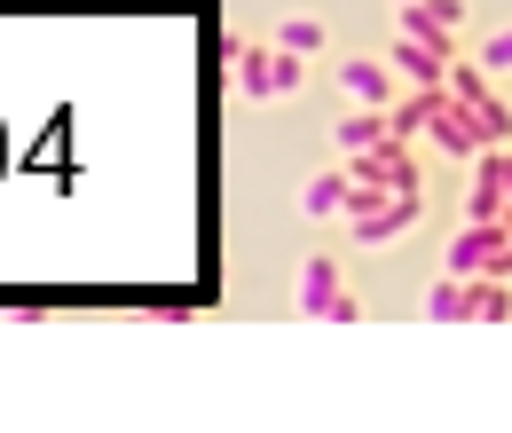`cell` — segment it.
I'll return each instance as SVG.
<instances>
[{"instance_id":"17","label":"cell","mask_w":512,"mask_h":433,"mask_svg":"<svg viewBox=\"0 0 512 433\" xmlns=\"http://www.w3.org/2000/svg\"><path fill=\"white\" fill-rule=\"evenodd\" d=\"M497 221H505V237H512V205H505V213H497Z\"/></svg>"},{"instance_id":"6","label":"cell","mask_w":512,"mask_h":433,"mask_svg":"<svg viewBox=\"0 0 512 433\" xmlns=\"http://www.w3.org/2000/svg\"><path fill=\"white\" fill-rule=\"evenodd\" d=\"M347 182H355V189H418V158L386 134V142H371V150L347 158Z\"/></svg>"},{"instance_id":"16","label":"cell","mask_w":512,"mask_h":433,"mask_svg":"<svg viewBox=\"0 0 512 433\" xmlns=\"http://www.w3.org/2000/svg\"><path fill=\"white\" fill-rule=\"evenodd\" d=\"M505 205H512V150H505Z\"/></svg>"},{"instance_id":"3","label":"cell","mask_w":512,"mask_h":433,"mask_svg":"<svg viewBox=\"0 0 512 433\" xmlns=\"http://www.w3.org/2000/svg\"><path fill=\"white\" fill-rule=\"evenodd\" d=\"M449 95L481 119V134H489V150H512V103L497 95V79L481 71V63H449Z\"/></svg>"},{"instance_id":"13","label":"cell","mask_w":512,"mask_h":433,"mask_svg":"<svg viewBox=\"0 0 512 433\" xmlns=\"http://www.w3.org/2000/svg\"><path fill=\"white\" fill-rule=\"evenodd\" d=\"M512 315V276H473V323H505Z\"/></svg>"},{"instance_id":"19","label":"cell","mask_w":512,"mask_h":433,"mask_svg":"<svg viewBox=\"0 0 512 433\" xmlns=\"http://www.w3.org/2000/svg\"><path fill=\"white\" fill-rule=\"evenodd\" d=\"M394 8H402V0H394Z\"/></svg>"},{"instance_id":"10","label":"cell","mask_w":512,"mask_h":433,"mask_svg":"<svg viewBox=\"0 0 512 433\" xmlns=\"http://www.w3.org/2000/svg\"><path fill=\"white\" fill-rule=\"evenodd\" d=\"M300 213H308V221H339V213H347V166L308 174V182H300Z\"/></svg>"},{"instance_id":"1","label":"cell","mask_w":512,"mask_h":433,"mask_svg":"<svg viewBox=\"0 0 512 433\" xmlns=\"http://www.w3.org/2000/svg\"><path fill=\"white\" fill-rule=\"evenodd\" d=\"M229 71H237V87L253 103H292L300 79H308V56H292L276 40H229Z\"/></svg>"},{"instance_id":"14","label":"cell","mask_w":512,"mask_h":433,"mask_svg":"<svg viewBox=\"0 0 512 433\" xmlns=\"http://www.w3.org/2000/svg\"><path fill=\"white\" fill-rule=\"evenodd\" d=\"M276 48H292V56H323V16H284V24H276Z\"/></svg>"},{"instance_id":"2","label":"cell","mask_w":512,"mask_h":433,"mask_svg":"<svg viewBox=\"0 0 512 433\" xmlns=\"http://www.w3.org/2000/svg\"><path fill=\"white\" fill-rule=\"evenodd\" d=\"M418 142H434V150H442V158H457V166H473V158L489 150L481 119H473V111H465V103H457L449 87L434 95V103H426V126H418Z\"/></svg>"},{"instance_id":"7","label":"cell","mask_w":512,"mask_h":433,"mask_svg":"<svg viewBox=\"0 0 512 433\" xmlns=\"http://www.w3.org/2000/svg\"><path fill=\"white\" fill-rule=\"evenodd\" d=\"M402 32L449 56V40L465 32V0H402Z\"/></svg>"},{"instance_id":"11","label":"cell","mask_w":512,"mask_h":433,"mask_svg":"<svg viewBox=\"0 0 512 433\" xmlns=\"http://www.w3.org/2000/svg\"><path fill=\"white\" fill-rule=\"evenodd\" d=\"M426 323H473V276H434L426 284Z\"/></svg>"},{"instance_id":"18","label":"cell","mask_w":512,"mask_h":433,"mask_svg":"<svg viewBox=\"0 0 512 433\" xmlns=\"http://www.w3.org/2000/svg\"><path fill=\"white\" fill-rule=\"evenodd\" d=\"M505 276H512V260H505Z\"/></svg>"},{"instance_id":"4","label":"cell","mask_w":512,"mask_h":433,"mask_svg":"<svg viewBox=\"0 0 512 433\" xmlns=\"http://www.w3.org/2000/svg\"><path fill=\"white\" fill-rule=\"evenodd\" d=\"M292 308L308 315V323H363V300H347V284H339V260H300V292H292Z\"/></svg>"},{"instance_id":"12","label":"cell","mask_w":512,"mask_h":433,"mask_svg":"<svg viewBox=\"0 0 512 433\" xmlns=\"http://www.w3.org/2000/svg\"><path fill=\"white\" fill-rule=\"evenodd\" d=\"M371 142H386V111H363V103H355V111L339 119V150L355 158V150H371Z\"/></svg>"},{"instance_id":"15","label":"cell","mask_w":512,"mask_h":433,"mask_svg":"<svg viewBox=\"0 0 512 433\" xmlns=\"http://www.w3.org/2000/svg\"><path fill=\"white\" fill-rule=\"evenodd\" d=\"M481 71H489V79H512V24L481 40Z\"/></svg>"},{"instance_id":"8","label":"cell","mask_w":512,"mask_h":433,"mask_svg":"<svg viewBox=\"0 0 512 433\" xmlns=\"http://www.w3.org/2000/svg\"><path fill=\"white\" fill-rule=\"evenodd\" d=\"M339 87H347V103L386 111V103H394V63H379V56H347V63H339Z\"/></svg>"},{"instance_id":"5","label":"cell","mask_w":512,"mask_h":433,"mask_svg":"<svg viewBox=\"0 0 512 433\" xmlns=\"http://www.w3.org/2000/svg\"><path fill=\"white\" fill-rule=\"evenodd\" d=\"M505 260H512L505 221H465V229L449 237V252H442L449 276H505Z\"/></svg>"},{"instance_id":"9","label":"cell","mask_w":512,"mask_h":433,"mask_svg":"<svg viewBox=\"0 0 512 433\" xmlns=\"http://www.w3.org/2000/svg\"><path fill=\"white\" fill-rule=\"evenodd\" d=\"M386 63H394L410 87H426V95H434V87H449V56H442V48H426V40H410V32L386 48Z\"/></svg>"}]
</instances>
